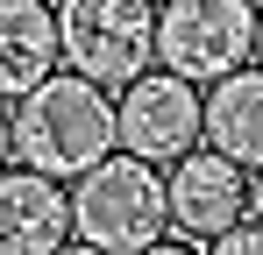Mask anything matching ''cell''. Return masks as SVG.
<instances>
[{
	"instance_id": "obj_1",
	"label": "cell",
	"mask_w": 263,
	"mask_h": 255,
	"mask_svg": "<svg viewBox=\"0 0 263 255\" xmlns=\"http://www.w3.org/2000/svg\"><path fill=\"white\" fill-rule=\"evenodd\" d=\"M114 149H121V128H114L107 85L57 64L29 99H14V163L43 170V177H86Z\"/></svg>"
},
{
	"instance_id": "obj_2",
	"label": "cell",
	"mask_w": 263,
	"mask_h": 255,
	"mask_svg": "<svg viewBox=\"0 0 263 255\" xmlns=\"http://www.w3.org/2000/svg\"><path fill=\"white\" fill-rule=\"evenodd\" d=\"M71 234L92 241L100 255H142L171 234V192L164 170L114 149L107 163H92L86 177H71Z\"/></svg>"
},
{
	"instance_id": "obj_3",
	"label": "cell",
	"mask_w": 263,
	"mask_h": 255,
	"mask_svg": "<svg viewBox=\"0 0 263 255\" xmlns=\"http://www.w3.org/2000/svg\"><path fill=\"white\" fill-rule=\"evenodd\" d=\"M57 50L64 71L128 92L157 71V0H57Z\"/></svg>"
},
{
	"instance_id": "obj_4",
	"label": "cell",
	"mask_w": 263,
	"mask_h": 255,
	"mask_svg": "<svg viewBox=\"0 0 263 255\" xmlns=\"http://www.w3.org/2000/svg\"><path fill=\"white\" fill-rule=\"evenodd\" d=\"M157 64L192 85H214L242 64H256V0H164Z\"/></svg>"
},
{
	"instance_id": "obj_5",
	"label": "cell",
	"mask_w": 263,
	"mask_h": 255,
	"mask_svg": "<svg viewBox=\"0 0 263 255\" xmlns=\"http://www.w3.org/2000/svg\"><path fill=\"white\" fill-rule=\"evenodd\" d=\"M114 128H121L128 156L171 170L178 156H192L206 142V92L178 71H142L128 92H114Z\"/></svg>"
},
{
	"instance_id": "obj_6",
	"label": "cell",
	"mask_w": 263,
	"mask_h": 255,
	"mask_svg": "<svg viewBox=\"0 0 263 255\" xmlns=\"http://www.w3.org/2000/svg\"><path fill=\"white\" fill-rule=\"evenodd\" d=\"M164 192H171V234L199 241V248L214 234H228V227L249 220V170L235 156H220V149H206V142L171 163Z\"/></svg>"
},
{
	"instance_id": "obj_7",
	"label": "cell",
	"mask_w": 263,
	"mask_h": 255,
	"mask_svg": "<svg viewBox=\"0 0 263 255\" xmlns=\"http://www.w3.org/2000/svg\"><path fill=\"white\" fill-rule=\"evenodd\" d=\"M64 241H71V192H64V177L7 163L0 170V255H57Z\"/></svg>"
},
{
	"instance_id": "obj_8",
	"label": "cell",
	"mask_w": 263,
	"mask_h": 255,
	"mask_svg": "<svg viewBox=\"0 0 263 255\" xmlns=\"http://www.w3.org/2000/svg\"><path fill=\"white\" fill-rule=\"evenodd\" d=\"M57 64H64L57 7H43V0H0V107L29 99Z\"/></svg>"
},
{
	"instance_id": "obj_9",
	"label": "cell",
	"mask_w": 263,
	"mask_h": 255,
	"mask_svg": "<svg viewBox=\"0 0 263 255\" xmlns=\"http://www.w3.org/2000/svg\"><path fill=\"white\" fill-rule=\"evenodd\" d=\"M206 149L263 170V64H242L206 85Z\"/></svg>"
},
{
	"instance_id": "obj_10",
	"label": "cell",
	"mask_w": 263,
	"mask_h": 255,
	"mask_svg": "<svg viewBox=\"0 0 263 255\" xmlns=\"http://www.w3.org/2000/svg\"><path fill=\"white\" fill-rule=\"evenodd\" d=\"M206 255H263V227H256V220H242V227L214 234V241H206Z\"/></svg>"
},
{
	"instance_id": "obj_11",
	"label": "cell",
	"mask_w": 263,
	"mask_h": 255,
	"mask_svg": "<svg viewBox=\"0 0 263 255\" xmlns=\"http://www.w3.org/2000/svg\"><path fill=\"white\" fill-rule=\"evenodd\" d=\"M142 255H206V248H199V241H185V234H178V241H171V234H164L157 248H142Z\"/></svg>"
},
{
	"instance_id": "obj_12",
	"label": "cell",
	"mask_w": 263,
	"mask_h": 255,
	"mask_svg": "<svg viewBox=\"0 0 263 255\" xmlns=\"http://www.w3.org/2000/svg\"><path fill=\"white\" fill-rule=\"evenodd\" d=\"M14 163V114H7V107H0V170Z\"/></svg>"
},
{
	"instance_id": "obj_13",
	"label": "cell",
	"mask_w": 263,
	"mask_h": 255,
	"mask_svg": "<svg viewBox=\"0 0 263 255\" xmlns=\"http://www.w3.org/2000/svg\"><path fill=\"white\" fill-rule=\"evenodd\" d=\"M249 220L263 227V170H249Z\"/></svg>"
},
{
	"instance_id": "obj_14",
	"label": "cell",
	"mask_w": 263,
	"mask_h": 255,
	"mask_svg": "<svg viewBox=\"0 0 263 255\" xmlns=\"http://www.w3.org/2000/svg\"><path fill=\"white\" fill-rule=\"evenodd\" d=\"M57 255H100V248H92V241H64Z\"/></svg>"
},
{
	"instance_id": "obj_15",
	"label": "cell",
	"mask_w": 263,
	"mask_h": 255,
	"mask_svg": "<svg viewBox=\"0 0 263 255\" xmlns=\"http://www.w3.org/2000/svg\"><path fill=\"white\" fill-rule=\"evenodd\" d=\"M256 64H263V0H256Z\"/></svg>"
}]
</instances>
